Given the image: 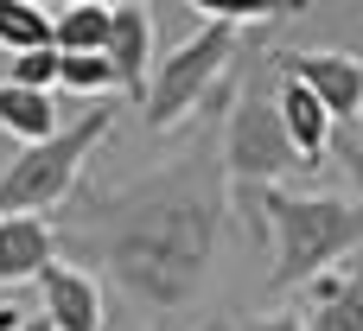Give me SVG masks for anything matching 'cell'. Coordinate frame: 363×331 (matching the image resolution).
I'll list each match as a JSON object with an SVG mask.
<instances>
[{"label":"cell","mask_w":363,"mask_h":331,"mask_svg":"<svg viewBox=\"0 0 363 331\" xmlns=\"http://www.w3.org/2000/svg\"><path fill=\"white\" fill-rule=\"evenodd\" d=\"M223 230V179L204 159H172L153 179H134L121 191H96L83 204V242L96 249L102 274L153 313V325H172L204 293L211 255Z\"/></svg>","instance_id":"1"},{"label":"cell","mask_w":363,"mask_h":331,"mask_svg":"<svg viewBox=\"0 0 363 331\" xmlns=\"http://www.w3.org/2000/svg\"><path fill=\"white\" fill-rule=\"evenodd\" d=\"M274 242V268L268 281L281 293L294 287H313L319 274H332V262H345L351 249H363V211L345 198H325V191H262L249 204Z\"/></svg>","instance_id":"2"},{"label":"cell","mask_w":363,"mask_h":331,"mask_svg":"<svg viewBox=\"0 0 363 331\" xmlns=\"http://www.w3.org/2000/svg\"><path fill=\"white\" fill-rule=\"evenodd\" d=\"M108 128H115V108H108V102H89L70 128H57L51 140L26 147V153L0 172V217H45V211H57V204L77 191L89 153L108 140Z\"/></svg>","instance_id":"3"},{"label":"cell","mask_w":363,"mask_h":331,"mask_svg":"<svg viewBox=\"0 0 363 331\" xmlns=\"http://www.w3.org/2000/svg\"><path fill=\"white\" fill-rule=\"evenodd\" d=\"M236 70V26L204 19L166 64L147 70V128H179L185 115H198V102H211V89Z\"/></svg>","instance_id":"4"},{"label":"cell","mask_w":363,"mask_h":331,"mask_svg":"<svg viewBox=\"0 0 363 331\" xmlns=\"http://www.w3.org/2000/svg\"><path fill=\"white\" fill-rule=\"evenodd\" d=\"M294 166H300V153H294V140H287L274 102L249 83V89L230 102V128H223V185H230V198L249 211V204H255L262 191H274V179L294 172ZM300 172H306V166H300Z\"/></svg>","instance_id":"5"},{"label":"cell","mask_w":363,"mask_h":331,"mask_svg":"<svg viewBox=\"0 0 363 331\" xmlns=\"http://www.w3.org/2000/svg\"><path fill=\"white\" fill-rule=\"evenodd\" d=\"M274 70L294 77L300 89H313V102L332 121H351L363 108V57H351V51H281Z\"/></svg>","instance_id":"6"},{"label":"cell","mask_w":363,"mask_h":331,"mask_svg":"<svg viewBox=\"0 0 363 331\" xmlns=\"http://www.w3.org/2000/svg\"><path fill=\"white\" fill-rule=\"evenodd\" d=\"M38 293H45V325L51 331H102V287L83 268L51 255L38 268Z\"/></svg>","instance_id":"7"},{"label":"cell","mask_w":363,"mask_h":331,"mask_svg":"<svg viewBox=\"0 0 363 331\" xmlns=\"http://www.w3.org/2000/svg\"><path fill=\"white\" fill-rule=\"evenodd\" d=\"M115 89L147 102V64H153V13L147 6H108V45H102Z\"/></svg>","instance_id":"8"},{"label":"cell","mask_w":363,"mask_h":331,"mask_svg":"<svg viewBox=\"0 0 363 331\" xmlns=\"http://www.w3.org/2000/svg\"><path fill=\"white\" fill-rule=\"evenodd\" d=\"M274 115H281V128H287L300 166H319L325 147H332V115L313 102V89H300L294 77H281V89H274Z\"/></svg>","instance_id":"9"},{"label":"cell","mask_w":363,"mask_h":331,"mask_svg":"<svg viewBox=\"0 0 363 331\" xmlns=\"http://www.w3.org/2000/svg\"><path fill=\"white\" fill-rule=\"evenodd\" d=\"M57 230L45 217H0V287L13 281H38V268L51 262Z\"/></svg>","instance_id":"10"},{"label":"cell","mask_w":363,"mask_h":331,"mask_svg":"<svg viewBox=\"0 0 363 331\" xmlns=\"http://www.w3.org/2000/svg\"><path fill=\"white\" fill-rule=\"evenodd\" d=\"M306 331H363V274H319L306 287Z\"/></svg>","instance_id":"11"},{"label":"cell","mask_w":363,"mask_h":331,"mask_svg":"<svg viewBox=\"0 0 363 331\" xmlns=\"http://www.w3.org/2000/svg\"><path fill=\"white\" fill-rule=\"evenodd\" d=\"M57 128H64V121H57V102H51V96L0 83V134H13L19 147H38V140H51Z\"/></svg>","instance_id":"12"},{"label":"cell","mask_w":363,"mask_h":331,"mask_svg":"<svg viewBox=\"0 0 363 331\" xmlns=\"http://www.w3.org/2000/svg\"><path fill=\"white\" fill-rule=\"evenodd\" d=\"M51 45H57L64 57H102V45H108V6H102V0H70V6H57Z\"/></svg>","instance_id":"13"},{"label":"cell","mask_w":363,"mask_h":331,"mask_svg":"<svg viewBox=\"0 0 363 331\" xmlns=\"http://www.w3.org/2000/svg\"><path fill=\"white\" fill-rule=\"evenodd\" d=\"M0 45H6L13 57L45 51V45H51V19H45V6H32V0H0Z\"/></svg>","instance_id":"14"},{"label":"cell","mask_w":363,"mask_h":331,"mask_svg":"<svg viewBox=\"0 0 363 331\" xmlns=\"http://www.w3.org/2000/svg\"><path fill=\"white\" fill-rule=\"evenodd\" d=\"M57 57H64V51H57ZM57 83L77 89V96H89V102H102V96L115 89V70H108V57H64V64H57Z\"/></svg>","instance_id":"15"},{"label":"cell","mask_w":363,"mask_h":331,"mask_svg":"<svg viewBox=\"0 0 363 331\" xmlns=\"http://www.w3.org/2000/svg\"><path fill=\"white\" fill-rule=\"evenodd\" d=\"M57 45H45V51H26V57H13V70H6V83L13 89H38V96H51V83H57Z\"/></svg>","instance_id":"16"},{"label":"cell","mask_w":363,"mask_h":331,"mask_svg":"<svg viewBox=\"0 0 363 331\" xmlns=\"http://www.w3.org/2000/svg\"><path fill=\"white\" fill-rule=\"evenodd\" d=\"M242 331H306V325H300V313H262V319H249Z\"/></svg>","instance_id":"17"},{"label":"cell","mask_w":363,"mask_h":331,"mask_svg":"<svg viewBox=\"0 0 363 331\" xmlns=\"http://www.w3.org/2000/svg\"><path fill=\"white\" fill-rule=\"evenodd\" d=\"M345 166H351V185L363 191V140H351V147H345Z\"/></svg>","instance_id":"18"},{"label":"cell","mask_w":363,"mask_h":331,"mask_svg":"<svg viewBox=\"0 0 363 331\" xmlns=\"http://www.w3.org/2000/svg\"><path fill=\"white\" fill-rule=\"evenodd\" d=\"M19 319H26L19 306H0V331H19Z\"/></svg>","instance_id":"19"},{"label":"cell","mask_w":363,"mask_h":331,"mask_svg":"<svg viewBox=\"0 0 363 331\" xmlns=\"http://www.w3.org/2000/svg\"><path fill=\"white\" fill-rule=\"evenodd\" d=\"M19 331H51V325H45V313H38V319H19Z\"/></svg>","instance_id":"20"},{"label":"cell","mask_w":363,"mask_h":331,"mask_svg":"<svg viewBox=\"0 0 363 331\" xmlns=\"http://www.w3.org/2000/svg\"><path fill=\"white\" fill-rule=\"evenodd\" d=\"M357 121H363V108H357Z\"/></svg>","instance_id":"21"}]
</instances>
